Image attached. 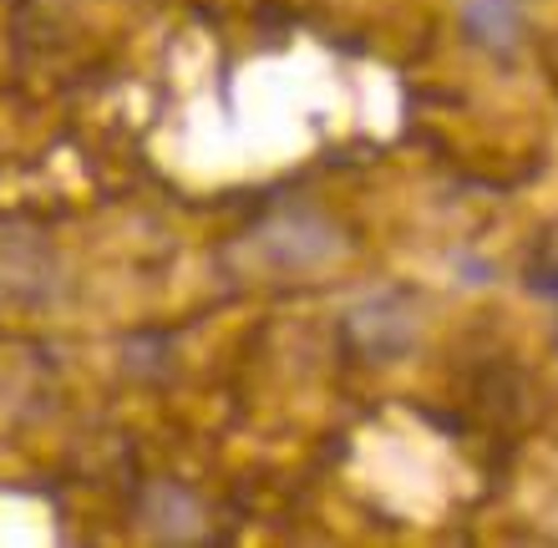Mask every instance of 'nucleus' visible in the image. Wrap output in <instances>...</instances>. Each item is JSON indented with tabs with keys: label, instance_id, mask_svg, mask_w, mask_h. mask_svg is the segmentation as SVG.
<instances>
[{
	"label": "nucleus",
	"instance_id": "obj_1",
	"mask_svg": "<svg viewBox=\"0 0 558 548\" xmlns=\"http://www.w3.org/2000/svg\"><path fill=\"white\" fill-rule=\"evenodd\" d=\"M472 36H483V41H498V46H513L518 41V11H513V0H477L472 5Z\"/></svg>",
	"mask_w": 558,
	"mask_h": 548
}]
</instances>
